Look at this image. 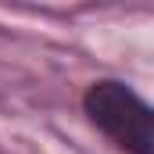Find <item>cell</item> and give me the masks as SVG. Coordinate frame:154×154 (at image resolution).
Returning a JSON list of instances; mask_svg holds the SVG:
<instances>
[{"instance_id": "1", "label": "cell", "mask_w": 154, "mask_h": 154, "mask_svg": "<svg viewBox=\"0 0 154 154\" xmlns=\"http://www.w3.org/2000/svg\"><path fill=\"white\" fill-rule=\"evenodd\" d=\"M86 118L129 154H154V111L151 104L125 82L100 79L82 97Z\"/></svg>"}]
</instances>
